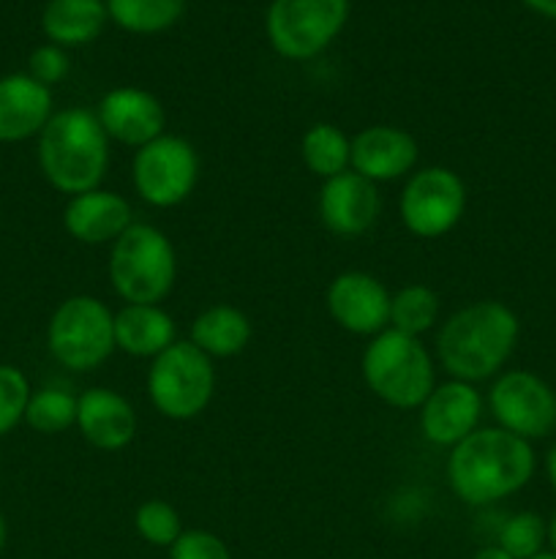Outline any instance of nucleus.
I'll return each instance as SVG.
<instances>
[{
	"mask_svg": "<svg viewBox=\"0 0 556 559\" xmlns=\"http://www.w3.org/2000/svg\"><path fill=\"white\" fill-rule=\"evenodd\" d=\"M363 380L371 393L390 407L420 409L436 388V371L420 338L387 328L365 347Z\"/></svg>",
	"mask_w": 556,
	"mask_h": 559,
	"instance_id": "5",
	"label": "nucleus"
},
{
	"mask_svg": "<svg viewBox=\"0 0 556 559\" xmlns=\"http://www.w3.org/2000/svg\"><path fill=\"white\" fill-rule=\"evenodd\" d=\"M3 546H5V519L3 513H0V551H3Z\"/></svg>",
	"mask_w": 556,
	"mask_h": 559,
	"instance_id": "36",
	"label": "nucleus"
},
{
	"mask_svg": "<svg viewBox=\"0 0 556 559\" xmlns=\"http://www.w3.org/2000/svg\"><path fill=\"white\" fill-rule=\"evenodd\" d=\"M25 424L38 435H60L76 426V396L63 388H44L31 393L25 409Z\"/></svg>",
	"mask_w": 556,
	"mask_h": 559,
	"instance_id": "26",
	"label": "nucleus"
},
{
	"mask_svg": "<svg viewBox=\"0 0 556 559\" xmlns=\"http://www.w3.org/2000/svg\"><path fill=\"white\" fill-rule=\"evenodd\" d=\"M349 0H273L267 9L270 47L287 60L316 58L343 31Z\"/></svg>",
	"mask_w": 556,
	"mask_h": 559,
	"instance_id": "8",
	"label": "nucleus"
},
{
	"mask_svg": "<svg viewBox=\"0 0 556 559\" xmlns=\"http://www.w3.org/2000/svg\"><path fill=\"white\" fill-rule=\"evenodd\" d=\"M109 20L131 33H161L183 16L185 0H107Z\"/></svg>",
	"mask_w": 556,
	"mask_h": 559,
	"instance_id": "24",
	"label": "nucleus"
},
{
	"mask_svg": "<svg viewBox=\"0 0 556 559\" xmlns=\"http://www.w3.org/2000/svg\"><path fill=\"white\" fill-rule=\"evenodd\" d=\"M107 20L109 11L104 0H49L41 27L58 47H82L101 36Z\"/></svg>",
	"mask_w": 556,
	"mask_h": 559,
	"instance_id": "21",
	"label": "nucleus"
},
{
	"mask_svg": "<svg viewBox=\"0 0 556 559\" xmlns=\"http://www.w3.org/2000/svg\"><path fill=\"white\" fill-rule=\"evenodd\" d=\"M134 527L142 540H147L150 546H161V549H169L183 535V522H180L178 511L164 500L142 502L134 513Z\"/></svg>",
	"mask_w": 556,
	"mask_h": 559,
	"instance_id": "28",
	"label": "nucleus"
},
{
	"mask_svg": "<svg viewBox=\"0 0 556 559\" xmlns=\"http://www.w3.org/2000/svg\"><path fill=\"white\" fill-rule=\"evenodd\" d=\"M488 409L499 429L534 442L556 429V393L527 369L501 371L488 391Z\"/></svg>",
	"mask_w": 556,
	"mask_h": 559,
	"instance_id": "11",
	"label": "nucleus"
},
{
	"mask_svg": "<svg viewBox=\"0 0 556 559\" xmlns=\"http://www.w3.org/2000/svg\"><path fill=\"white\" fill-rule=\"evenodd\" d=\"M545 544H548L551 551L556 555V511L551 513V519L545 522Z\"/></svg>",
	"mask_w": 556,
	"mask_h": 559,
	"instance_id": "34",
	"label": "nucleus"
},
{
	"mask_svg": "<svg viewBox=\"0 0 556 559\" xmlns=\"http://www.w3.org/2000/svg\"><path fill=\"white\" fill-rule=\"evenodd\" d=\"M472 559H512V557L505 555V551H501L499 546H485V549H480Z\"/></svg>",
	"mask_w": 556,
	"mask_h": 559,
	"instance_id": "35",
	"label": "nucleus"
},
{
	"mask_svg": "<svg viewBox=\"0 0 556 559\" xmlns=\"http://www.w3.org/2000/svg\"><path fill=\"white\" fill-rule=\"evenodd\" d=\"M537 469L532 442L505 429H474L447 459L452 495L474 508L494 506L521 491Z\"/></svg>",
	"mask_w": 556,
	"mask_h": 559,
	"instance_id": "1",
	"label": "nucleus"
},
{
	"mask_svg": "<svg viewBox=\"0 0 556 559\" xmlns=\"http://www.w3.org/2000/svg\"><path fill=\"white\" fill-rule=\"evenodd\" d=\"M496 546L512 559L537 557L545 546V519L532 511L512 513V516L501 524Z\"/></svg>",
	"mask_w": 556,
	"mask_h": 559,
	"instance_id": "27",
	"label": "nucleus"
},
{
	"mask_svg": "<svg viewBox=\"0 0 556 559\" xmlns=\"http://www.w3.org/2000/svg\"><path fill=\"white\" fill-rule=\"evenodd\" d=\"M47 347L69 371H93L114 353V314L93 295H71L47 325Z\"/></svg>",
	"mask_w": 556,
	"mask_h": 559,
	"instance_id": "6",
	"label": "nucleus"
},
{
	"mask_svg": "<svg viewBox=\"0 0 556 559\" xmlns=\"http://www.w3.org/2000/svg\"><path fill=\"white\" fill-rule=\"evenodd\" d=\"M107 271L120 300L158 306L174 289L178 257L161 229L153 224H131L112 243Z\"/></svg>",
	"mask_w": 556,
	"mask_h": 559,
	"instance_id": "4",
	"label": "nucleus"
},
{
	"mask_svg": "<svg viewBox=\"0 0 556 559\" xmlns=\"http://www.w3.org/2000/svg\"><path fill=\"white\" fill-rule=\"evenodd\" d=\"M390 298L376 276L347 271L338 273L327 287V311L347 333L374 338L390 328Z\"/></svg>",
	"mask_w": 556,
	"mask_h": 559,
	"instance_id": "12",
	"label": "nucleus"
},
{
	"mask_svg": "<svg viewBox=\"0 0 556 559\" xmlns=\"http://www.w3.org/2000/svg\"><path fill=\"white\" fill-rule=\"evenodd\" d=\"M36 156L52 189L69 197L85 194L101 189L109 167V136L90 109H60L38 134Z\"/></svg>",
	"mask_w": 556,
	"mask_h": 559,
	"instance_id": "3",
	"label": "nucleus"
},
{
	"mask_svg": "<svg viewBox=\"0 0 556 559\" xmlns=\"http://www.w3.org/2000/svg\"><path fill=\"white\" fill-rule=\"evenodd\" d=\"M521 322L499 300H478L447 317L436 336L439 364L452 380L483 382L499 374L516 349Z\"/></svg>",
	"mask_w": 556,
	"mask_h": 559,
	"instance_id": "2",
	"label": "nucleus"
},
{
	"mask_svg": "<svg viewBox=\"0 0 556 559\" xmlns=\"http://www.w3.org/2000/svg\"><path fill=\"white\" fill-rule=\"evenodd\" d=\"M31 393V382L16 366H0V437L25 420Z\"/></svg>",
	"mask_w": 556,
	"mask_h": 559,
	"instance_id": "29",
	"label": "nucleus"
},
{
	"mask_svg": "<svg viewBox=\"0 0 556 559\" xmlns=\"http://www.w3.org/2000/svg\"><path fill=\"white\" fill-rule=\"evenodd\" d=\"M251 342V320L229 304L200 311L191 322V344L207 358H234Z\"/></svg>",
	"mask_w": 556,
	"mask_h": 559,
	"instance_id": "22",
	"label": "nucleus"
},
{
	"mask_svg": "<svg viewBox=\"0 0 556 559\" xmlns=\"http://www.w3.org/2000/svg\"><path fill=\"white\" fill-rule=\"evenodd\" d=\"M439 295L425 284H409L390 298V328L407 336L420 338L436 325Z\"/></svg>",
	"mask_w": 556,
	"mask_h": 559,
	"instance_id": "25",
	"label": "nucleus"
},
{
	"mask_svg": "<svg viewBox=\"0 0 556 559\" xmlns=\"http://www.w3.org/2000/svg\"><path fill=\"white\" fill-rule=\"evenodd\" d=\"M382 200L376 183L365 180L354 169L325 180L319 191V218L333 235L358 238L368 233L379 218Z\"/></svg>",
	"mask_w": 556,
	"mask_h": 559,
	"instance_id": "15",
	"label": "nucleus"
},
{
	"mask_svg": "<svg viewBox=\"0 0 556 559\" xmlns=\"http://www.w3.org/2000/svg\"><path fill=\"white\" fill-rule=\"evenodd\" d=\"M169 559H232L227 544L207 530H183L169 546Z\"/></svg>",
	"mask_w": 556,
	"mask_h": 559,
	"instance_id": "30",
	"label": "nucleus"
},
{
	"mask_svg": "<svg viewBox=\"0 0 556 559\" xmlns=\"http://www.w3.org/2000/svg\"><path fill=\"white\" fill-rule=\"evenodd\" d=\"M76 429L98 451H123L136 437V413L112 388H87L76 396Z\"/></svg>",
	"mask_w": 556,
	"mask_h": 559,
	"instance_id": "17",
	"label": "nucleus"
},
{
	"mask_svg": "<svg viewBox=\"0 0 556 559\" xmlns=\"http://www.w3.org/2000/svg\"><path fill=\"white\" fill-rule=\"evenodd\" d=\"M131 178L147 205L174 207L189 200L200 180V156L183 136L161 134L134 153Z\"/></svg>",
	"mask_w": 556,
	"mask_h": 559,
	"instance_id": "9",
	"label": "nucleus"
},
{
	"mask_svg": "<svg viewBox=\"0 0 556 559\" xmlns=\"http://www.w3.org/2000/svg\"><path fill=\"white\" fill-rule=\"evenodd\" d=\"M300 156H303L309 173H314L322 180H330L347 173L349 164H352V140L338 126L314 123L303 134Z\"/></svg>",
	"mask_w": 556,
	"mask_h": 559,
	"instance_id": "23",
	"label": "nucleus"
},
{
	"mask_svg": "<svg viewBox=\"0 0 556 559\" xmlns=\"http://www.w3.org/2000/svg\"><path fill=\"white\" fill-rule=\"evenodd\" d=\"M532 11L548 16V20H556V0H523Z\"/></svg>",
	"mask_w": 556,
	"mask_h": 559,
	"instance_id": "32",
	"label": "nucleus"
},
{
	"mask_svg": "<svg viewBox=\"0 0 556 559\" xmlns=\"http://www.w3.org/2000/svg\"><path fill=\"white\" fill-rule=\"evenodd\" d=\"M532 559H556V555H554V551H540V555L532 557Z\"/></svg>",
	"mask_w": 556,
	"mask_h": 559,
	"instance_id": "37",
	"label": "nucleus"
},
{
	"mask_svg": "<svg viewBox=\"0 0 556 559\" xmlns=\"http://www.w3.org/2000/svg\"><path fill=\"white\" fill-rule=\"evenodd\" d=\"M69 66V55H65L63 47H58V44H44V47L33 49L31 60H27V74L36 82H41V85L52 87L65 80Z\"/></svg>",
	"mask_w": 556,
	"mask_h": 559,
	"instance_id": "31",
	"label": "nucleus"
},
{
	"mask_svg": "<svg viewBox=\"0 0 556 559\" xmlns=\"http://www.w3.org/2000/svg\"><path fill=\"white\" fill-rule=\"evenodd\" d=\"M174 320L161 306L125 304L114 314V347L131 358H158L178 342Z\"/></svg>",
	"mask_w": 556,
	"mask_h": 559,
	"instance_id": "20",
	"label": "nucleus"
},
{
	"mask_svg": "<svg viewBox=\"0 0 556 559\" xmlns=\"http://www.w3.org/2000/svg\"><path fill=\"white\" fill-rule=\"evenodd\" d=\"M545 475H548V484L551 489L556 491V445L551 448L548 456H545Z\"/></svg>",
	"mask_w": 556,
	"mask_h": 559,
	"instance_id": "33",
	"label": "nucleus"
},
{
	"mask_svg": "<svg viewBox=\"0 0 556 559\" xmlns=\"http://www.w3.org/2000/svg\"><path fill=\"white\" fill-rule=\"evenodd\" d=\"M467 211V186L447 167H425L409 175L398 200L403 227L418 238H442Z\"/></svg>",
	"mask_w": 556,
	"mask_h": 559,
	"instance_id": "10",
	"label": "nucleus"
},
{
	"mask_svg": "<svg viewBox=\"0 0 556 559\" xmlns=\"http://www.w3.org/2000/svg\"><path fill=\"white\" fill-rule=\"evenodd\" d=\"M216 391L213 360L191 342H174L147 369V396L169 420H191L207 409Z\"/></svg>",
	"mask_w": 556,
	"mask_h": 559,
	"instance_id": "7",
	"label": "nucleus"
},
{
	"mask_svg": "<svg viewBox=\"0 0 556 559\" xmlns=\"http://www.w3.org/2000/svg\"><path fill=\"white\" fill-rule=\"evenodd\" d=\"M96 118L109 140L136 147V151L167 134L164 104L142 87H114L104 93Z\"/></svg>",
	"mask_w": 556,
	"mask_h": 559,
	"instance_id": "13",
	"label": "nucleus"
},
{
	"mask_svg": "<svg viewBox=\"0 0 556 559\" xmlns=\"http://www.w3.org/2000/svg\"><path fill=\"white\" fill-rule=\"evenodd\" d=\"M52 109V91L31 74L0 76V142H25L38 136Z\"/></svg>",
	"mask_w": 556,
	"mask_h": 559,
	"instance_id": "19",
	"label": "nucleus"
},
{
	"mask_svg": "<svg viewBox=\"0 0 556 559\" xmlns=\"http://www.w3.org/2000/svg\"><path fill=\"white\" fill-rule=\"evenodd\" d=\"M418 142L398 126H368L352 136L349 167L371 183H387L409 175L418 164Z\"/></svg>",
	"mask_w": 556,
	"mask_h": 559,
	"instance_id": "16",
	"label": "nucleus"
},
{
	"mask_svg": "<svg viewBox=\"0 0 556 559\" xmlns=\"http://www.w3.org/2000/svg\"><path fill=\"white\" fill-rule=\"evenodd\" d=\"M131 205L118 191L93 189L71 197L63 211V227L85 246L114 243L131 227Z\"/></svg>",
	"mask_w": 556,
	"mask_h": 559,
	"instance_id": "18",
	"label": "nucleus"
},
{
	"mask_svg": "<svg viewBox=\"0 0 556 559\" xmlns=\"http://www.w3.org/2000/svg\"><path fill=\"white\" fill-rule=\"evenodd\" d=\"M480 415L483 396L472 382H442L420 404V431L434 445L456 448L478 429Z\"/></svg>",
	"mask_w": 556,
	"mask_h": 559,
	"instance_id": "14",
	"label": "nucleus"
}]
</instances>
